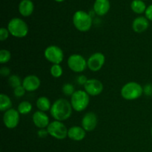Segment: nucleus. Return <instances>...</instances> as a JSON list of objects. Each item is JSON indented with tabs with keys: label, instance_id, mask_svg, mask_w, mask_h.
I'll return each mask as SVG.
<instances>
[{
	"label": "nucleus",
	"instance_id": "2f4dec72",
	"mask_svg": "<svg viewBox=\"0 0 152 152\" xmlns=\"http://www.w3.org/2000/svg\"><path fill=\"white\" fill-rule=\"evenodd\" d=\"M38 134H39V136H40V137H45L46 134H48V131L42 130V131H39Z\"/></svg>",
	"mask_w": 152,
	"mask_h": 152
},
{
	"label": "nucleus",
	"instance_id": "7ed1b4c3",
	"mask_svg": "<svg viewBox=\"0 0 152 152\" xmlns=\"http://www.w3.org/2000/svg\"><path fill=\"white\" fill-rule=\"evenodd\" d=\"M7 30L12 36L17 38L26 37L28 33V27L25 22L19 18H13L9 22Z\"/></svg>",
	"mask_w": 152,
	"mask_h": 152
},
{
	"label": "nucleus",
	"instance_id": "f257e3e1",
	"mask_svg": "<svg viewBox=\"0 0 152 152\" xmlns=\"http://www.w3.org/2000/svg\"><path fill=\"white\" fill-rule=\"evenodd\" d=\"M72 114V105L65 99H59L54 102L50 108V114L57 121H63L69 118Z\"/></svg>",
	"mask_w": 152,
	"mask_h": 152
},
{
	"label": "nucleus",
	"instance_id": "9b49d317",
	"mask_svg": "<svg viewBox=\"0 0 152 152\" xmlns=\"http://www.w3.org/2000/svg\"><path fill=\"white\" fill-rule=\"evenodd\" d=\"M85 90L86 93L91 96H97L102 93L103 90V85L99 80L96 79L88 80L84 85Z\"/></svg>",
	"mask_w": 152,
	"mask_h": 152
},
{
	"label": "nucleus",
	"instance_id": "b1692460",
	"mask_svg": "<svg viewBox=\"0 0 152 152\" xmlns=\"http://www.w3.org/2000/svg\"><path fill=\"white\" fill-rule=\"evenodd\" d=\"M8 83L9 85L11 87H13V88H16L19 87V86H22V83L21 82L20 78L16 75L10 76L8 79Z\"/></svg>",
	"mask_w": 152,
	"mask_h": 152
},
{
	"label": "nucleus",
	"instance_id": "f8f14e48",
	"mask_svg": "<svg viewBox=\"0 0 152 152\" xmlns=\"http://www.w3.org/2000/svg\"><path fill=\"white\" fill-rule=\"evenodd\" d=\"M97 125V117L93 112L86 113L82 120V126L86 132H91Z\"/></svg>",
	"mask_w": 152,
	"mask_h": 152
},
{
	"label": "nucleus",
	"instance_id": "6ab92c4d",
	"mask_svg": "<svg viewBox=\"0 0 152 152\" xmlns=\"http://www.w3.org/2000/svg\"><path fill=\"white\" fill-rule=\"evenodd\" d=\"M131 7L134 13H138V14L145 12V10H146V6H145V3L142 1V0L132 1V2L131 3Z\"/></svg>",
	"mask_w": 152,
	"mask_h": 152
},
{
	"label": "nucleus",
	"instance_id": "4468645a",
	"mask_svg": "<svg viewBox=\"0 0 152 152\" xmlns=\"http://www.w3.org/2000/svg\"><path fill=\"white\" fill-rule=\"evenodd\" d=\"M33 122L37 127L39 129H44L48 127L49 123V118L47 114L41 111H36L33 114Z\"/></svg>",
	"mask_w": 152,
	"mask_h": 152
},
{
	"label": "nucleus",
	"instance_id": "a211bd4d",
	"mask_svg": "<svg viewBox=\"0 0 152 152\" xmlns=\"http://www.w3.org/2000/svg\"><path fill=\"white\" fill-rule=\"evenodd\" d=\"M34 5L31 0H22L19 4V11L23 16H29L34 11Z\"/></svg>",
	"mask_w": 152,
	"mask_h": 152
},
{
	"label": "nucleus",
	"instance_id": "1a4fd4ad",
	"mask_svg": "<svg viewBox=\"0 0 152 152\" xmlns=\"http://www.w3.org/2000/svg\"><path fill=\"white\" fill-rule=\"evenodd\" d=\"M4 126L8 129H14L17 126L19 121V113L16 109L10 108L6 111L3 116Z\"/></svg>",
	"mask_w": 152,
	"mask_h": 152
},
{
	"label": "nucleus",
	"instance_id": "bb28decb",
	"mask_svg": "<svg viewBox=\"0 0 152 152\" xmlns=\"http://www.w3.org/2000/svg\"><path fill=\"white\" fill-rule=\"evenodd\" d=\"M13 92H14L15 96H17V97H21V96H24V94H25V89L24 88L23 86H19V87L14 88Z\"/></svg>",
	"mask_w": 152,
	"mask_h": 152
},
{
	"label": "nucleus",
	"instance_id": "a878e982",
	"mask_svg": "<svg viewBox=\"0 0 152 152\" xmlns=\"http://www.w3.org/2000/svg\"><path fill=\"white\" fill-rule=\"evenodd\" d=\"M74 86L71 84H65L64 85L63 88H62V91L65 94L68 95H72L74 93L75 91H74Z\"/></svg>",
	"mask_w": 152,
	"mask_h": 152
},
{
	"label": "nucleus",
	"instance_id": "393cba45",
	"mask_svg": "<svg viewBox=\"0 0 152 152\" xmlns=\"http://www.w3.org/2000/svg\"><path fill=\"white\" fill-rule=\"evenodd\" d=\"M10 57H11V54H10V51H8L7 50H4V49L0 50V62L1 64L8 62L10 59Z\"/></svg>",
	"mask_w": 152,
	"mask_h": 152
},
{
	"label": "nucleus",
	"instance_id": "c756f323",
	"mask_svg": "<svg viewBox=\"0 0 152 152\" xmlns=\"http://www.w3.org/2000/svg\"><path fill=\"white\" fill-rule=\"evenodd\" d=\"M10 69L7 67H3V68H1L0 70V74L2 77H7V76L10 74Z\"/></svg>",
	"mask_w": 152,
	"mask_h": 152
},
{
	"label": "nucleus",
	"instance_id": "ddd939ff",
	"mask_svg": "<svg viewBox=\"0 0 152 152\" xmlns=\"http://www.w3.org/2000/svg\"><path fill=\"white\" fill-rule=\"evenodd\" d=\"M22 86L27 91H34L40 86V80L35 75L27 76L22 81Z\"/></svg>",
	"mask_w": 152,
	"mask_h": 152
},
{
	"label": "nucleus",
	"instance_id": "6e6552de",
	"mask_svg": "<svg viewBox=\"0 0 152 152\" xmlns=\"http://www.w3.org/2000/svg\"><path fill=\"white\" fill-rule=\"evenodd\" d=\"M68 65L71 71L77 73L83 72L88 66L85 58L79 54H73L70 56L68 59Z\"/></svg>",
	"mask_w": 152,
	"mask_h": 152
},
{
	"label": "nucleus",
	"instance_id": "20e7f679",
	"mask_svg": "<svg viewBox=\"0 0 152 152\" xmlns=\"http://www.w3.org/2000/svg\"><path fill=\"white\" fill-rule=\"evenodd\" d=\"M143 89L142 86L135 82L128 83L122 88L121 95L127 100H133L139 98L142 94Z\"/></svg>",
	"mask_w": 152,
	"mask_h": 152
},
{
	"label": "nucleus",
	"instance_id": "423d86ee",
	"mask_svg": "<svg viewBox=\"0 0 152 152\" xmlns=\"http://www.w3.org/2000/svg\"><path fill=\"white\" fill-rule=\"evenodd\" d=\"M48 133L53 137L58 140H63L68 136V129L66 126L60 121L52 122L48 126Z\"/></svg>",
	"mask_w": 152,
	"mask_h": 152
},
{
	"label": "nucleus",
	"instance_id": "c85d7f7f",
	"mask_svg": "<svg viewBox=\"0 0 152 152\" xmlns=\"http://www.w3.org/2000/svg\"><path fill=\"white\" fill-rule=\"evenodd\" d=\"M145 16L148 20L152 21V4L148 6L145 10Z\"/></svg>",
	"mask_w": 152,
	"mask_h": 152
},
{
	"label": "nucleus",
	"instance_id": "412c9836",
	"mask_svg": "<svg viewBox=\"0 0 152 152\" xmlns=\"http://www.w3.org/2000/svg\"><path fill=\"white\" fill-rule=\"evenodd\" d=\"M12 106V102L10 97L6 94H0V110L1 111H7L10 109Z\"/></svg>",
	"mask_w": 152,
	"mask_h": 152
},
{
	"label": "nucleus",
	"instance_id": "cd10ccee",
	"mask_svg": "<svg viewBox=\"0 0 152 152\" xmlns=\"http://www.w3.org/2000/svg\"><path fill=\"white\" fill-rule=\"evenodd\" d=\"M9 36V31L4 28H1L0 29V40L4 41Z\"/></svg>",
	"mask_w": 152,
	"mask_h": 152
},
{
	"label": "nucleus",
	"instance_id": "aec40b11",
	"mask_svg": "<svg viewBox=\"0 0 152 152\" xmlns=\"http://www.w3.org/2000/svg\"><path fill=\"white\" fill-rule=\"evenodd\" d=\"M37 106L41 111H47L51 108L50 100L45 96H41L37 99Z\"/></svg>",
	"mask_w": 152,
	"mask_h": 152
},
{
	"label": "nucleus",
	"instance_id": "9d476101",
	"mask_svg": "<svg viewBox=\"0 0 152 152\" xmlns=\"http://www.w3.org/2000/svg\"><path fill=\"white\" fill-rule=\"evenodd\" d=\"M105 56L102 53H95L92 54L88 59V67L92 71H98L102 68L105 63Z\"/></svg>",
	"mask_w": 152,
	"mask_h": 152
},
{
	"label": "nucleus",
	"instance_id": "dca6fc26",
	"mask_svg": "<svg viewBox=\"0 0 152 152\" xmlns=\"http://www.w3.org/2000/svg\"><path fill=\"white\" fill-rule=\"evenodd\" d=\"M68 137L74 141H80L86 137V130L80 126H73L68 131Z\"/></svg>",
	"mask_w": 152,
	"mask_h": 152
},
{
	"label": "nucleus",
	"instance_id": "0eeeda50",
	"mask_svg": "<svg viewBox=\"0 0 152 152\" xmlns=\"http://www.w3.org/2000/svg\"><path fill=\"white\" fill-rule=\"evenodd\" d=\"M45 57L53 64L61 63L63 60L64 53L62 49L56 45H50L45 50Z\"/></svg>",
	"mask_w": 152,
	"mask_h": 152
},
{
	"label": "nucleus",
	"instance_id": "f03ea898",
	"mask_svg": "<svg viewBox=\"0 0 152 152\" xmlns=\"http://www.w3.org/2000/svg\"><path fill=\"white\" fill-rule=\"evenodd\" d=\"M73 22L78 31L86 32L89 31L92 25V19L90 15L83 10L75 12L73 16Z\"/></svg>",
	"mask_w": 152,
	"mask_h": 152
},
{
	"label": "nucleus",
	"instance_id": "7c9ffc66",
	"mask_svg": "<svg viewBox=\"0 0 152 152\" xmlns=\"http://www.w3.org/2000/svg\"><path fill=\"white\" fill-rule=\"evenodd\" d=\"M77 80H78L79 83H80V85H85L86 83V82L88 81L87 78L86 77V76H80L79 77V78L77 79Z\"/></svg>",
	"mask_w": 152,
	"mask_h": 152
},
{
	"label": "nucleus",
	"instance_id": "72a5a7b5",
	"mask_svg": "<svg viewBox=\"0 0 152 152\" xmlns=\"http://www.w3.org/2000/svg\"><path fill=\"white\" fill-rule=\"evenodd\" d=\"M151 137H152V128H151Z\"/></svg>",
	"mask_w": 152,
	"mask_h": 152
},
{
	"label": "nucleus",
	"instance_id": "f3484780",
	"mask_svg": "<svg viewBox=\"0 0 152 152\" xmlns=\"http://www.w3.org/2000/svg\"><path fill=\"white\" fill-rule=\"evenodd\" d=\"M110 9V2L108 0H96L94 4V10L99 16H104Z\"/></svg>",
	"mask_w": 152,
	"mask_h": 152
},
{
	"label": "nucleus",
	"instance_id": "473e14b6",
	"mask_svg": "<svg viewBox=\"0 0 152 152\" xmlns=\"http://www.w3.org/2000/svg\"><path fill=\"white\" fill-rule=\"evenodd\" d=\"M56 1H57V2H62V1H63L64 0H55Z\"/></svg>",
	"mask_w": 152,
	"mask_h": 152
},
{
	"label": "nucleus",
	"instance_id": "4be33fe9",
	"mask_svg": "<svg viewBox=\"0 0 152 152\" xmlns=\"http://www.w3.org/2000/svg\"><path fill=\"white\" fill-rule=\"evenodd\" d=\"M32 110V105L28 101H23L20 102L18 106V111L19 114H27Z\"/></svg>",
	"mask_w": 152,
	"mask_h": 152
},
{
	"label": "nucleus",
	"instance_id": "39448f33",
	"mask_svg": "<svg viewBox=\"0 0 152 152\" xmlns=\"http://www.w3.org/2000/svg\"><path fill=\"white\" fill-rule=\"evenodd\" d=\"M89 95L84 91L79 90L71 95V105L76 111H83L89 104Z\"/></svg>",
	"mask_w": 152,
	"mask_h": 152
},
{
	"label": "nucleus",
	"instance_id": "5701e85b",
	"mask_svg": "<svg viewBox=\"0 0 152 152\" xmlns=\"http://www.w3.org/2000/svg\"><path fill=\"white\" fill-rule=\"evenodd\" d=\"M50 74L55 78H59L62 74V68L59 64H53L50 68Z\"/></svg>",
	"mask_w": 152,
	"mask_h": 152
},
{
	"label": "nucleus",
	"instance_id": "2eb2a0df",
	"mask_svg": "<svg viewBox=\"0 0 152 152\" xmlns=\"http://www.w3.org/2000/svg\"><path fill=\"white\" fill-rule=\"evenodd\" d=\"M149 26L148 20L146 17L144 16H139L134 20L132 24L133 30L136 33H142L148 29Z\"/></svg>",
	"mask_w": 152,
	"mask_h": 152
}]
</instances>
